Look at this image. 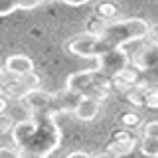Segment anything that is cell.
Instances as JSON below:
<instances>
[{"label": "cell", "instance_id": "obj_1", "mask_svg": "<svg viewBox=\"0 0 158 158\" xmlns=\"http://www.w3.org/2000/svg\"><path fill=\"white\" fill-rule=\"evenodd\" d=\"M61 111L46 109V111L30 113L28 118L12 123L10 132L20 156L46 158L61 144V131L57 125V117Z\"/></svg>", "mask_w": 158, "mask_h": 158}, {"label": "cell", "instance_id": "obj_2", "mask_svg": "<svg viewBox=\"0 0 158 158\" xmlns=\"http://www.w3.org/2000/svg\"><path fill=\"white\" fill-rule=\"evenodd\" d=\"M152 34V26L142 18L107 20L99 38L111 48H127L135 42H142Z\"/></svg>", "mask_w": 158, "mask_h": 158}, {"label": "cell", "instance_id": "obj_3", "mask_svg": "<svg viewBox=\"0 0 158 158\" xmlns=\"http://www.w3.org/2000/svg\"><path fill=\"white\" fill-rule=\"evenodd\" d=\"M111 87H113L111 77H107L105 73H101L97 67L75 71V73H71V75L67 77V81H65L67 91L77 93V95L95 97V99H99V101L107 99Z\"/></svg>", "mask_w": 158, "mask_h": 158}, {"label": "cell", "instance_id": "obj_4", "mask_svg": "<svg viewBox=\"0 0 158 158\" xmlns=\"http://www.w3.org/2000/svg\"><path fill=\"white\" fill-rule=\"evenodd\" d=\"M107 48H111V46H107L99 36L89 34V32L81 34V36H75L73 40H69V44H67L69 53H73L77 57H85V59H97Z\"/></svg>", "mask_w": 158, "mask_h": 158}, {"label": "cell", "instance_id": "obj_5", "mask_svg": "<svg viewBox=\"0 0 158 158\" xmlns=\"http://www.w3.org/2000/svg\"><path fill=\"white\" fill-rule=\"evenodd\" d=\"M97 69L101 73H105L107 77H113L121 71L127 63H131V56H128V49L125 48H107L101 56L97 57Z\"/></svg>", "mask_w": 158, "mask_h": 158}, {"label": "cell", "instance_id": "obj_6", "mask_svg": "<svg viewBox=\"0 0 158 158\" xmlns=\"http://www.w3.org/2000/svg\"><path fill=\"white\" fill-rule=\"evenodd\" d=\"M20 101H22V105L26 107L30 113L46 111V109H57V111L65 113L61 109V105H59V101H57V95H52V93L44 91V89H40V87L30 89V91L20 99Z\"/></svg>", "mask_w": 158, "mask_h": 158}, {"label": "cell", "instance_id": "obj_7", "mask_svg": "<svg viewBox=\"0 0 158 158\" xmlns=\"http://www.w3.org/2000/svg\"><path fill=\"white\" fill-rule=\"evenodd\" d=\"M136 146V138L132 132L128 131H118L115 138L109 142V148L107 152H103V156H125V154H131Z\"/></svg>", "mask_w": 158, "mask_h": 158}, {"label": "cell", "instance_id": "obj_8", "mask_svg": "<svg viewBox=\"0 0 158 158\" xmlns=\"http://www.w3.org/2000/svg\"><path fill=\"white\" fill-rule=\"evenodd\" d=\"M71 111L79 121H93L101 111V101L89 95H79Z\"/></svg>", "mask_w": 158, "mask_h": 158}, {"label": "cell", "instance_id": "obj_9", "mask_svg": "<svg viewBox=\"0 0 158 158\" xmlns=\"http://www.w3.org/2000/svg\"><path fill=\"white\" fill-rule=\"evenodd\" d=\"M131 63L138 69V71H148V69L154 67L156 65V46H154V42H152L150 46L144 44V46L131 57Z\"/></svg>", "mask_w": 158, "mask_h": 158}, {"label": "cell", "instance_id": "obj_10", "mask_svg": "<svg viewBox=\"0 0 158 158\" xmlns=\"http://www.w3.org/2000/svg\"><path fill=\"white\" fill-rule=\"evenodd\" d=\"M4 69L10 73L12 77H22L26 73L34 71V61L28 56H22V53H16V56H10L4 63Z\"/></svg>", "mask_w": 158, "mask_h": 158}, {"label": "cell", "instance_id": "obj_11", "mask_svg": "<svg viewBox=\"0 0 158 158\" xmlns=\"http://www.w3.org/2000/svg\"><path fill=\"white\" fill-rule=\"evenodd\" d=\"M140 152L144 156H158V135H142L140 138Z\"/></svg>", "mask_w": 158, "mask_h": 158}, {"label": "cell", "instance_id": "obj_12", "mask_svg": "<svg viewBox=\"0 0 158 158\" xmlns=\"http://www.w3.org/2000/svg\"><path fill=\"white\" fill-rule=\"evenodd\" d=\"M22 0H0V16H10L16 10H20Z\"/></svg>", "mask_w": 158, "mask_h": 158}, {"label": "cell", "instance_id": "obj_13", "mask_svg": "<svg viewBox=\"0 0 158 158\" xmlns=\"http://www.w3.org/2000/svg\"><path fill=\"white\" fill-rule=\"evenodd\" d=\"M115 14H117V8H115V4H111V2H103L101 6L97 8V16L103 18V20H113Z\"/></svg>", "mask_w": 158, "mask_h": 158}, {"label": "cell", "instance_id": "obj_14", "mask_svg": "<svg viewBox=\"0 0 158 158\" xmlns=\"http://www.w3.org/2000/svg\"><path fill=\"white\" fill-rule=\"evenodd\" d=\"M121 123H123L127 128H135V127L140 125V117H138L136 113H127V115L121 117Z\"/></svg>", "mask_w": 158, "mask_h": 158}, {"label": "cell", "instance_id": "obj_15", "mask_svg": "<svg viewBox=\"0 0 158 158\" xmlns=\"http://www.w3.org/2000/svg\"><path fill=\"white\" fill-rule=\"evenodd\" d=\"M144 107H150V109H156L158 107V99H156V89L150 87L144 91Z\"/></svg>", "mask_w": 158, "mask_h": 158}, {"label": "cell", "instance_id": "obj_16", "mask_svg": "<svg viewBox=\"0 0 158 158\" xmlns=\"http://www.w3.org/2000/svg\"><path fill=\"white\" fill-rule=\"evenodd\" d=\"M20 156L16 148H6V146H0V158H16Z\"/></svg>", "mask_w": 158, "mask_h": 158}, {"label": "cell", "instance_id": "obj_17", "mask_svg": "<svg viewBox=\"0 0 158 158\" xmlns=\"http://www.w3.org/2000/svg\"><path fill=\"white\" fill-rule=\"evenodd\" d=\"M144 135H158V121H150V123H146L144 127Z\"/></svg>", "mask_w": 158, "mask_h": 158}, {"label": "cell", "instance_id": "obj_18", "mask_svg": "<svg viewBox=\"0 0 158 158\" xmlns=\"http://www.w3.org/2000/svg\"><path fill=\"white\" fill-rule=\"evenodd\" d=\"M57 2H63V4H69V6H85L89 0H57Z\"/></svg>", "mask_w": 158, "mask_h": 158}, {"label": "cell", "instance_id": "obj_19", "mask_svg": "<svg viewBox=\"0 0 158 158\" xmlns=\"http://www.w3.org/2000/svg\"><path fill=\"white\" fill-rule=\"evenodd\" d=\"M69 158H75V156H93L91 152H85V150H75V152H69L67 154Z\"/></svg>", "mask_w": 158, "mask_h": 158}, {"label": "cell", "instance_id": "obj_20", "mask_svg": "<svg viewBox=\"0 0 158 158\" xmlns=\"http://www.w3.org/2000/svg\"><path fill=\"white\" fill-rule=\"evenodd\" d=\"M6 107H8V99L2 95V91H0V113L6 111Z\"/></svg>", "mask_w": 158, "mask_h": 158}, {"label": "cell", "instance_id": "obj_21", "mask_svg": "<svg viewBox=\"0 0 158 158\" xmlns=\"http://www.w3.org/2000/svg\"><path fill=\"white\" fill-rule=\"evenodd\" d=\"M2 77H4V75H2V69H0V79H2Z\"/></svg>", "mask_w": 158, "mask_h": 158}]
</instances>
